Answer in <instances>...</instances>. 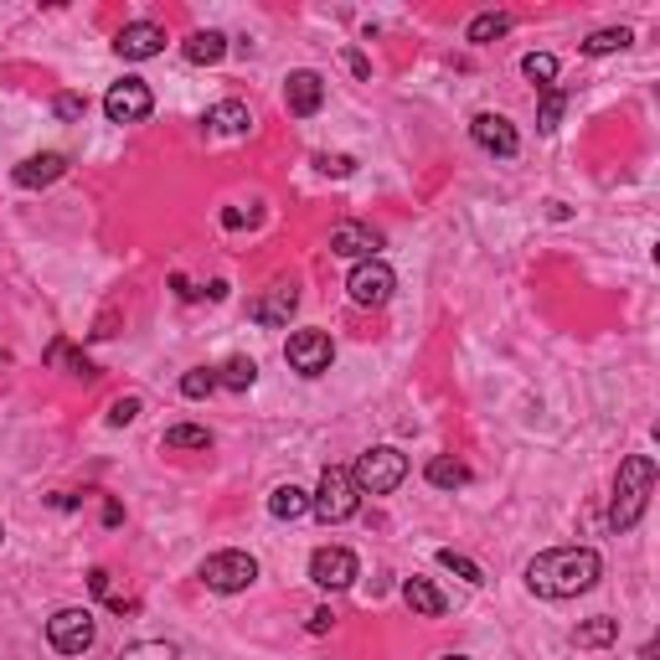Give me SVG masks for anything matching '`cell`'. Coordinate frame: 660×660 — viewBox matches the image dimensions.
<instances>
[{"instance_id": "6da1fadb", "label": "cell", "mask_w": 660, "mask_h": 660, "mask_svg": "<svg viewBox=\"0 0 660 660\" xmlns=\"http://www.w3.org/2000/svg\"><path fill=\"white\" fill-rule=\"evenodd\" d=\"M599 573H604V562L593 548H552L526 562V589L536 599H578L599 583Z\"/></svg>"}, {"instance_id": "7a4b0ae2", "label": "cell", "mask_w": 660, "mask_h": 660, "mask_svg": "<svg viewBox=\"0 0 660 660\" xmlns=\"http://www.w3.org/2000/svg\"><path fill=\"white\" fill-rule=\"evenodd\" d=\"M650 491H656V460H650V454L619 460L614 501H609V526H614V532L640 526V516H646V506H650Z\"/></svg>"}, {"instance_id": "3957f363", "label": "cell", "mask_w": 660, "mask_h": 660, "mask_svg": "<svg viewBox=\"0 0 660 660\" xmlns=\"http://www.w3.org/2000/svg\"><path fill=\"white\" fill-rule=\"evenodd\" d=\"M309 511L325 521V526H336V521H352L362 511V491H356L352 470H341V464H325L321 485L309 495Z\"/></svg>"}, {"instance_id": "277c9868", "label": "cell", "mask_w": 660, "mask_h": 660, "mask_svg": "<svg viewBox=\"0 0 660 660\" xmlns=\"http://www.w3.org/2000/svg\"><path fill=\"white\" fill-rule=\"evenodd\" d=\"M403 475H407V460L397 450H366L362 460H356V470H352V480H356V491L362 495H387V491H397L403 485Z\"/></svg>"}, {"instance_id": "5b68a950", "label": "cell", "mask_w": 660, "mask_h": 660, "mask_svg": "<svg viewBox=\"0 0 660 660\" xmlns=\"http://www.w3.org/2000/svg\"><path fill=\"white\" fill-rule=\"evenodd\" d=\"M201 583H207L211 593H243L258 583V558H248V552H211L207 562H201Z\"/></svg>"}, {"instance_id": "8992f818", "label": "cell", "mask_w": 660, "mask_h": 660, "mask_svg": "<svg viewBox=\"0 0 660 660\" xmlns=\"http://www.w3.org/2000/svg\"><path fill=\"white\" fill-rule=\"evenodd\" d=\"M47 640H52V650H62V656H83V650H93V640H99V624H93L88 609H57V614L47 619Z\"/></svg>"}, {"instance_id": "52a82bcc", "label": "cell", "mask_w": 660, "mask_h": 660, "mask_svg": "<svg viewBox=\"0 0 660 660\" xmlns=\"http://www.w3.org/2000/svg\"><path fill=\"white\" fill-rule=\"evenodd\" d=\"M309 583L325 593H341L356 583V552L346 548H315L309 552Z\"/></svg>"}, {"instance_id": "ba28073f", "label": "cell", "mask_w": 660, "mask_h": 660, "mask_svg": "<svg viewBox=\"0 0 660 660\" xmlns=\"http://www.w3.org/2000/svg\"><path fill=\"white\" fill-rule=\"evenodd\" d=\"M331 356H336V346H331L325 331H295L289 346H284V362L295 366L299 377H321V372H331Z\"/></svg>"}, {"instance_id": "9c48e42d", "label": "cell", "mask_w": 660, "mask_h": 660, "mask_svg": "<svg viewBox=\"0 0 660 660\" xmlns=\"http://www.w3.org/2000/svg\"><path fill=\"white\" fill-rule=\"evenodd\" d=\"M150 109H155V93L140 78H125V83H114L104 93V114H109L114 125H140V119H150Z\"/></svg>"}, {"instance_id": "30bf717a", "label": "cell", "mask_w": 660, "mask_h": 660, "mask_svg": "<svg viewBox=\"0 0 660 660\" xmlns=\"http://www.w3.org/2000/svg\"><path fill=\"white\" fill-rule=\"evenodd\" d=\"M393 289H397V279H393V268L382 264V258H366V264H356L352 268V279H346V295L356 299V305H387L393 299Z\"/></svg>"}, {"instance_id": "8fae6325", "label": "cell", "mask_w": 660, "mask_h": 660, "mask_svg": "<svg viewBox=\"0 0 660 660\" xmlns=\"http://www.w3.org/2000/svg\"><path fill=\"white\" fill-rule=\"evenodd\" d=\"M470 135H475L480 150L501 155V160H511V155L521 150V135H516V125H511L506 114H475V119H470Z\"/></svg>"}, {"instance_id": "7c38bea8", "label": "cell", "mask_w": 660, "mask_h": 660, "mask_svg": "<svg viewBox=\"0 0 660 660\" xmlns=\"http://www.w3.org/2000/svg\"><path fill=\"white\" fill-rule=\"evenodd\" d=\"M114 52L125 57V62H145V57L166 52V27H155V21H129V27L114 37Z\"/></svg>"}, {"instance_id": "4fadbf2b", "label": "cell", "mask_w": 660, "mask_h": 660, "mask_svg": "<svg viewBox=\"0 0 660 660\" xmlns=\"http://www.w3.org/2000/svg\"><path fill=\"white\" fill-rule=\"evenodd\" d=\"M325 104V78L321 72H309V68H299V72H289L284 78V109L295 114V119H309V114Z\"/></svg>"}, {"instance_id": "5bb4252c", "label": "cell", "mask_w": 660, "mask_h": 660, "mask_svg": "<svg viewBox=\"0 0 660 660\" xmlns=\"http://www.w3.org/2000/svg\"><path fill=\"white\" fill-rule=\"evenodd\" d=\"M377 248H382V233L377 227H366V223H341L336 233H331V254H341V258H377Z\"/></svg>"}, {"instance_id": "9a60e30c", "label": "cell", "mask_w": 660, "mask_h": 660, "mask_svg": "<svg viewBox=\"0 0 660 660\" xmlns=\"http://www.w3.org/2000/svg\"><path fill=\"white\" fill-rule=\"evenodd\" d=\"M295 309H299V289H295V284H274L268 295H258L254 305H248V315H254L258 325H268V331H274V325H289V315H295Z\"/></svg>"}, {"instance_id": "2e32d148", "label": "cell", "mask_w": 660, "mask_h": 660, "mask_svg": "<svg viewBox=\"0 0 660 660\" xmlns=\"http://www.w3.org/2000/svg\"><path fill=\"white\" fill-rule=\"evenodd\" d=\"M68 176V155L62 150H42V155H27L21 166H16V186H27V191H37V186H52Z\"/></svg>"}, {"instance_id": "e0dca14e", "label": "cell", "mask_w": 660, "mask_h": 660, "mask_svg": "<svg viewBox=\"0 0 660 660\" xmlns=\"http://www.w3.org/2000/svg\"><path fill=\"white\" fill-rule=\"evenodd\" d=\"M181 52H186V62H191V68H217V62L227 57V37H223V31H197V37H191Z\"/></svg>"}, {"instance_id": "ac0fdd59", "label": "cell", "mask_w": 660, "mask_h": 660, "mask_svg": "<svg viewBox=\"0 0 660 660\" xmlns=\"http://www.w3.org/2000/svg\"><path fill=\"white\" fill-rule=\"evenodd\" d=\"M207 125L217 129V135H248V129H254V114H248V104L223 99L217 109H207Z\"/></svg>"}, {"instance_id": "d6986e66", "label": "cell", "mask_w": 660, "mask_h": 660, "mask_svg": "<svg viewBox=\"0 0 660 660\" xmlns=\"http://www.w3.org/2000/svg\"><path fill=\"white\" fill-rule=\"evenodd\" d=\"M403 599H407V609H413V614H423V619H439V614H444V593H439L428 578H407V583H403Z\"/></svg>"}, {"instance_id": "ffe728a7", "label": "cell", "mask_w": 660, "mask_h": 660, "mask_svg": "<svg viewBox=\"0 0 660 660\" xmlns=\"http://www.w3.org/2000/svg\"><path fill=\"white\" fill-rule=\"evenodd\" d=\"M254 382H258L254 356H227V362L217 366V387H227V393H248Z\"/></svg>"}, {"instance_id": "44dd1931", "label": "cell", "mask_w": 660, "mask_h": 660, "mask_svg": "<svg viewBox=\"0 0 660 660\" xmlns=\"http://www.w3.org/2000/svg\"><path fill=\"white\" fill-rule=\"evenodd\" d=\"M428 485H439V491H460V485H470V464L454 460V454H434V460H428Z\"/></svg>"}, {"instance_id": "7402d4cb", "label": "cell", "mask_w": 660, "mask_h": 660, "mask_svg": "<svg viewBox=\"0 0 660 660\" xmlns=\"http://www.w3.org/2000/svg\"><path fill=\"white\" fill-rule=\"evenodd\" d=\"M305 511H309V491H299V485H279V491L268 495V516L299 521Z\"/></svg>"}, {"instance_id": "603a6c76", "label": "cell", "mask_w": 660, "mask_h": 660, "mask_svg": "<svg viewBox=\"0 0 660 660\" xmlns=\"http://www.w3.org/2000/svg\"><path fill=\"white\" fill-rule=\"evenodd\" d=\"M506 31H511V16L506 11H485V16H475V21L464 27V42L485 47V42H495V37H506Z\"/></svg>"}, {"instance_id": "cb8c5ba5", "label": "cell", "mask_w": 660, "mask_h": 660, "mask_svg": "<svg viewBox=\"0 0 660 660\" xmlns=\"http://www.w3.org/2000/svg\"><path fill=\"white\" fill-rule=\"evenodd\" d=\"M47 362H57V366H68V377H83V382H93L99 377V366L88 362L83 352H72L68 341H52V346H47Z\"/></svg>"}, {"instance_id": "d4e9b609", "label": "cell", "mask_w": 660, "mask_h": 660, "mask_svg": "<svg viewBox=\"0 0 660 660\" xmlns=\"http://www.w3.org/2000/svg\"><path fill=\"white\" fill-rule=\"evenodd\" d=\"M578 650H599V646H614L619 640V619H609V614H599V619H589V624H578Z\"/></svg>"}, {"instance_id": "484cf974", "label": "cell", "mask_w": 660, "mask_h": 660, "mask_svg": "<svg viewBox=\"0 0 660 660\" xmlns=\"http://www.w3.org/2000/svg\"><path fill=\"white\" fill-rule=\"evenodd\" d=\"M630 42H634L630 27H604V31H593L589 42H583V52H589V57H609V52H624Z\"/></svg>"}, {"instance_id": "4316f807", "label": "cell", "mask_w": 660, "mask_h": 660, "mask_svg": "<svg viewBox=\"0 0 660 660\" xmlns=\"http://www.w3.org/2000/svg\"><path fill=\"white\" fill-rule=\"evenodd\" d=\"M562 109H568V88L552 83L548 93H542V109H536V129H542V135H552V129L562 125Z\"/></svg>"}, {"instance_id": "83f0119b", "label": "cell", "mask_w": 660, "mask_h": 660, "mask_svg": "<svg viewBox=\"0 0 660 660\" xmlns=\"http://www.w3.org/2000/svg\"><path fill=\"white\" fill-rule=\"evenodd\" d=\"M166 450H211V434L197 423H176V428H166Z\"/></svg>"}, {"instance_id": "f1b7e54d", "label": "cell", "mask_w": 660, "mask_h": 660, "mask_svg": "<svg viewBox=\"0 0 660 660\" xmlns=\"http://www.w3.org/2000/svg\"><path fill=\"white\" fill-rule=\"evenodd\" d=\"M521 72H526L532 83L552 88V78H558V57H552V52H526V57H521Z\"/></svg>"}, {"instance_id": "f546056e", "label": "cell", "mask_w": 660, "mask_h": 660, "mask_svg": "<svg viewBox=\"0 0 660 660\" xmlns=\"http://www.w3.org/2000/svg\"><path fill=\"white\" fill-rule=\"evenodd\" d=\"M439 562H444V568H450L454 578H464V583H475V589H480V583H485V573H480V562H470V558H464V552L444 548V552H439Z\"/></svg>"}, {"instance_id": "4dcf8cb0", "label": "cell", "mask_w": 660, "mask_h": 660, "mask_svg": "<svg viewBox=\"0 0 660 660\" xmlns=\"http://www.w3.org/2000/svg\"><path fill=\"white\" fill-rule=\"evenodd\" d=\"M181 393L186 397H211L217 393V372H211V366H191V372L181 377Z\"/></svg>"}, {"instance_id": "1f68e13d", "label": "cell", "mask_w": 660, "mask_h": 660, "mask_svg": "<svg viewBox=\"0 0 660 660\" xmlns=\"http://www.w3.org/2000/svg\"><path fill=\"white\" fill-rule=\"evenodd\" d=\"M119 660H176V646H166V640H140V646H129Z\"/></svg>"}, {"instance_id": "d6a6232c", "label": "cell", "mask_w": 660, "mask_h": 660, "mask_svg": "<svg viewBox=\"0 0 660 660\" xmlns=\"http://www.w3.org/2000/svg\"><path fill=\"white\" fill-rule=\"evenodd\" d=\"M52 114L62 119V125H72V119H83V114H88V99H83V93H57Z\"/></svg>"}, {"instance_id": "836d02e7", "label": "cell", "mask_w": 660, "mask_h": 660, "mask_svg": "<svg viewBox=\"0 0 660 660\" xmlns=\"http://www.w3.org/2000/svg\"><path fill=\"white\" fill-rule=\"evenodd\" d=\"M140 418V397H119V403L109 407V423L114 428H125V423H135Z\"/></svg>"}, {"instance_id": "e575fe53", "label": "cell", "mask_w": 660, "mask_h": 660, "mask_svg": "<svg viewBox=\"0 0 660 660\" xmlns=\"http://www.w3.org/2000/svg\"><path fill=\"white\" fill-rule=\"evenodd\" d=\"M315 166H321L325 176H352L356 160H352V155H315Z\"/></svg>"}, {"instance_id": "d590c367", "label": "cell", "mask_w": 660, "mask_h": 660, "mask_svg": "<svg viewBox=\"0 0 660 660\" xmlns=\"http://www.w3.org/2000/svg\"><path fill=\"white\" fill-rule=\"evenodd\" d=\"M341 57H346V68H352L356 78H372V62H366V57L356 52V47H346V52H341Z\"/></svg>"}, {"instance_id": "8d00e7d4", "label": "cell", "mask_w": 660, "mask_h": 660, "mask_svg": "<svg viewBox=\"0 0 660 660\" xmlns=\"http://www.w3.org/2000/svg\"><path fill=\"white\" fill-rule=\"evenodd\" d=\"M331 624H336L331 609H315V614H309V634H331Z\"/></svg>"}, {"instance_id": "74e56055", "label": "cell", "mask_w": 660, "mask_h": 660, "mask_svg": "<svg viewBox=\"0 0 660 660\" xmlns=\"http://www.w3.org/2000/svg\"><path fill=\"white\" fill-rule=\"evenodd\" d=\"M88 589L109 599V568H93V573H88Z\"/></svg>"}, {"instance_id": "f35d334b", "label": "cell", "mask_w": 660, "mask_h": 660, "mask_svg": "<svg viewBox=\"0 0 660 660\" xmlns=\"http://www.w3.org/2000/svg\"><path fill=\"white\" fill-rule=\"evenodd\" d=\"M125 521V506L119 501H104V526H119Z\"/></svg>"}, {"instance_id": "ab89813d", "label": "cell", "mask_w": 660, "mask_h": 660, "mask_svg": "<svg viewBox=\"0 0 660 660\" xmlns=\"http://www.w3.org/2000/svg\"><path fill=\"white\" fill-rule=\"evenodd\" d=\"M444 660H470V656H444Z\"/></svg>"}, {"instance_id": "60d3db41", "label": "cell", "mask_w": 660, "mask_h": 660, "mask_svg": "<svg viewBox=\"0 0 660 660\" xmlns=\"http://www.w3.org/2000/svg\"><path fill=\"white\" fill-rule=\"evenodd\" d=\"M0 542H6V526H0Z\"/></svg>"}]
</instances>
